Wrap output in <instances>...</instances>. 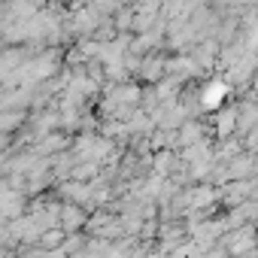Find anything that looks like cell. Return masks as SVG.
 Returning a JSON list of instances; mask_svg holds the SVG:
<instances>
[{"mask_svg":"<svg viewBox=\"0 0 258 258\" xmlns=\"http://www.w3.org/2000/svg\"><path fill=\"white\" fill-rule=\"evenodd\" d=\"M64 237H67V234H64L61 228H52V231H43V234H40V246H43V249H55L58 243H64Z\"/></svg>","mask_w":258,"mask_h":258,"instance_id":"1","label":"cell"},{"mask_svg":"<svg viewBox=\"0 0 258 258\" xmlns=\"http://www.w3.org/2000/svg\"><path fill=\"white\" fill-rule=\"evenodd\" d=\"M64 216H67V222H64V228H61L64 234L73 231V228H79V225H85V222H82V210H76V207H67Z\"/></svg>","mask_w":258,"mask_h":258,"instance_id":"2","label":"cell"},{"mask_svg":"<svg viewBox=\"0 0 258 258\" xmlns=\"http://www.w3.org/2000/svg\"><path fill=\"white\" fill-rule=\"evenodd\" d=\"M207 258H228V252H225V249H219V252H213V255H207Z\"/></svg>","mask_w":258,"mask_h":258,"instance_id":"3","label":"cell"}]
</instances>
